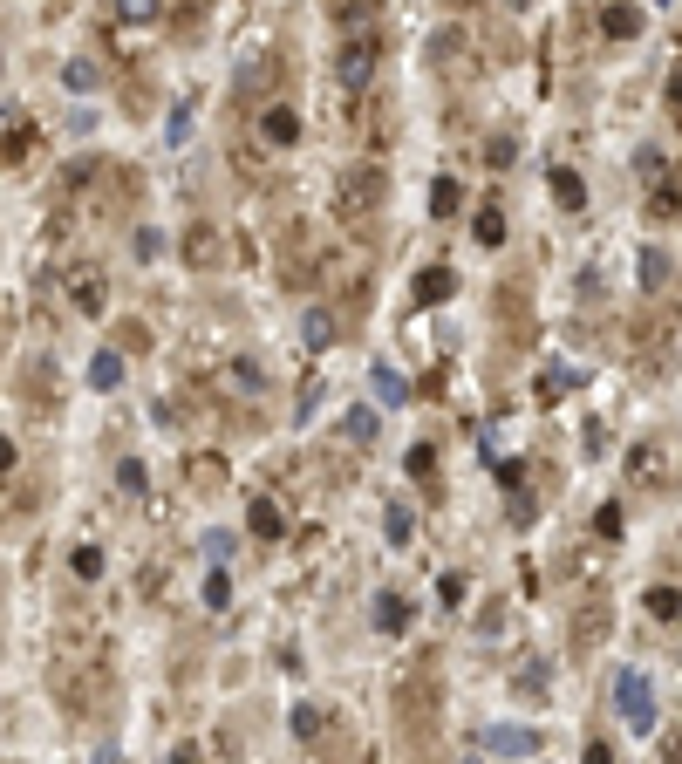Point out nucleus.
I'll list each match as a JSON object with an SVG mask.
<instances>
[{
	"label": "nucleus",
	"mask_w": 682,
	"mask_h": 764,
	"mask_svg": "<svg viewBox=\"0 0 682 764\" xmlns=\"http://www.w3.org/2000/svg\"><path fill=\"white\" fill-rule=\"evenodd\" d=\"M232 546H239V533H226V526H219V533H205V553H212L219 567H226V553H232Z\"/></svg>",
	"instance_id": "c9c22d12"
},
{
	"label": "nucleus",
	"mask_w": 682,
	"mask_h": 764,
	"mask_svg": "<svg viewBox=\"0 0 682 764\" xmlns=\"http://www.w3.org/2000/svg\"><path fill=\"white\" fill-rule=\"evenodd\" d=\"M369 382H376V403H382V410H403V403L417 396V389L403 382V369H389V362H376V369H369Z\"/></svg>",
	"instance_id": "9b49d317"
},
{
	"label": "nucleus",
	"mask_w": 682,
	"mask_h": 764,
	"mask_svg": "<svg viewBox=\"0 0 682 764\" xmlns=\"http://www.w3.org/2000/svg\"><path fill=\"white\" fill-rule=\"evenodd\" d=\"M185 260H191L198 273L226 267V232H219V226H191V232H185Z\"/></svg>",
	"instance_id": "0eeeda50"
},
{
	"label": "nucleus",
	"mask_w": 682,
	"mask_h": 764,
	"mask_svg": "<svg viewBox=\"0 0 682 764\" xmlns=\"http://www.w3.org/2000/svg\"><path fill=\"white\" fill-rule=\"evenodd\" d=\"M457 205H464V191H457V178H437V185H430V212H437V219H451Z\"/></svg>",
	"instance_id": "393cba45"
},
{
	"label": "nucleus",
	"mask_w": 682,
	"mask_h": 764,
	"mask_svg": "<svg viewBox=\"0 0 682 764\" xmlns=\"http://www.w3.org/2000/svg\"><path fill=\"white\" fill-rule=\"evenodd\" d=\"M512 683H519V696H539V689L553 683V676H546V669H539V662H526V669H519V676H512Z\"/></svg>",
	"instance_id": "f704fd0d"
},
{
	"label": "nucleus",
	"mask_w": 682,
	"mask_h": 764,
	"mask_svg": "<svg viewBox=\"0 0 682 764\" xmlns=\"http://www.w3.org/2000/svg\"><path fill=\"white\" fill-rule=\"evenodd\" d=\"M648 205H655V219H662V226L676 219V178H669V171L655 178V198H648Z\"/></svg>",
	"instance_id": "c756f323"
},
{
	"label": "nucleus",
	"mask_w": 682,
	"mask_h": 764,
	"mask_svg": "<svg viewBox=\"0 0 682 764\" xmlns=\"http://www.w3.org/2000/svg\"><path fill=\"white\" fill-rule=\"evenodd\" d=\"M376 410H348V417H341V437H355V444H376Z\"/></svg>",
	"instance_id": "b1692460"
},
{
	"label": "nucleus",
	"mask_w": 682,
	"mask_h": 764,
	"mask_svg": "<svg viewBox=\"0 0 682 764\" xmlns=\"http://www.w3.org/2000/svg\"><path fill=\"white\" fill-rule=\"evenodd\" d=\"M410 621H417L410 594H376V628H382V635H403Z\"/></svg>",
	"instance_id": "2eb2a0df"
},
{
	"label": "nucleus",
	"mask_w": 682,
	"mask_h": 764,
	"mask_svg": "<svg viewBox=\"0 0 682 764\" xmlns=\"http://www.w3.org/2000/svg\"><path fill=\"white\" fill-rule=\"evenodd\" d=\"M437 471V451L430 444H410V478H430Z\"/></svg>",
	"instance_id": "e433bc0d"
},
{
	"label": "nucleus",
	"mask_w": 682,
	"mask_h": 764,
	"mask_svg": "<svg viewBox=\"0 0 682 764\" xmlns=\"http://www.w3.org/2000/svg\"><path fill=\"white\" fill-rule=\"evenodd\" d=\"M69 301H76L82 314H103V307H110V294H103V273H96V267H69Z\"/></svg>",
	"instance_id": "1a4fd4ad"
},
{
	"label": "nucleus",
	"mask_w": 682,
	"mask_h": 764,
	"mask_svg": "<svg viewBox=\"0 0 682 764\" xmlns=\"http://www.w3.org/2000/svg\"><path fill=\"white\" fill-rule=\"evenodd\" d=\"M607 635V601H580V614H573V649H594Z\"/></svg>",
	"instance_id": "f8f14e48"
},
{
	"label": "nucleus",
	"mask_w": 682,
	"mask_h": 764,
	"mask_svg": "<svg viewBox=\"0 0 682 764\" xmlns=\"http://www.w3.org/2000/svg\"><path fill=\"white\" fill-rule=\"evenodd\" d=\"M669 280H676V253H669V246H642V287L662 294Z\"/></svg>",
	"instance_id": "4468645a"
},
{
	"label": "nucleus",
	"mask_w": 682,
	"mask_h": 764,
	"mask_svg": "<svg viewBox=\"0 0 682 764\" xmlns=\"http://www.w3.org/2000/svg\"><path fill=\"white\" fill-rule=\"evenodd\" d=\"M478 744H485L492 758H532V751H539V730H526V724H492Z\"/></svg>",
	"instance_id": "423d86ee"
},
{
	"label": "nucleus",
	"mask_w": 682,
	"mask_h": 764,
	"mask_svg": "<svg viewBox=\"0 0 682 764\" xmlns=\"http://www.w3.org/2000/svg\"><path fill=\"white\" fill-rule=\"evenodd\" d=\"M567 382H573V369H560V362H553V369H546V376H539V396H546V403H553V396H567Z\"/></svg>",
	"instance_id": "72a5a7b5"
},
{
	"label": "nucleus",
	"mask_w": 682,
	"mask_h": 764,
	"mask_svg": "<svg viewBox=\"0 0 682 764\" xmlns=\"http://www.w3.org/2000/svg\"><path fill=\"white\" fill-rule=\"evenodd\" d=\"M0 471H14V437H0Z\"/></svg>",
	"instance_id": "37998d69"
},
{
	"label": "nucleus",
	"mask_w": 682,
	"mask_h": 764,
	"mask_svg": "<svg viewBox=\"0 0 682 764\" xmlns=\"http://www.w3.org/2000/svg\"><path fill=\"white\" fill-rule=\"evenodd\" d=\"M614 703H621V724L628 730H655V717H662V710H655V683H648L642 669H621V676H614Z\"/></svg>",
	"instance_id": "20e7f679"
},
{
	"label": "nucleus",
	"mask_w": 682,
	"mask_h": 764,
	"mask_svg": "<svg viewBox=\"0 0 682 764\" xmlns=\"http://www.w3.org/2000/svg\"><path fill=\"white\" fill-rule=\"evenodd\" d=\"M191 137V103H178V116H171V144H185Z\"/></svg>",
	"instance_id": "ea45409f"
},
{
	"label": "nucleus",
	"mask_w": 682,
	"mask_h": 764,
	"mask_svg": "<svg viewBox=\"0 0 682 764\" xmlns=\"http://www.w3.org/2000/svg\"><path fill=\"white\" fill-rule=\"evenodd\" d=\"M253 533H260V539H280V533H287V512H280L273 498H253Z\"/></svg>",
	"instance_id": "a211bd4d"
},
{
	"label": "nucleus",
	"mask_w": 682,
	"mask_h": 764,
	"mask_svg": "<svg viewBox=\"0 0 682 764\" xmlns=\"http://www.w3.org/2000/svg\"><path fill=\"white\" fill-rule=\"evenodd\" d=\"M48 683H55V696L76 710V717H89L103 696H110V662L89 649V655H76V649H55V669H48Z\"/></svg>",
	"instance_id": "f03ea898"
},
{
	"label": "nucleus",
	"mask_w": 682,
	"mask_h": 764,
	"mask_svg": "<svg viewBox=\"0 0 682 764\" xmlns=\"http://www.w3.org/2000/svg\"><path fill=\"white\" fill-rule=\"evenodd\" d=\"M301 335H307V342H314V348H328V342H341V321H335V314H328V307H307Z\"/></svg>",
	"instance_id": "f3484780"
},
{
	"label": "nucleus",
	"mask_w": 682,
	"mask_h": 764,
	"mask_svg": "<svg viewBox=\"0 0 682 764\" xmlns=\"http://www.w3.org/2000/svg\"><path fill=\"white\" fill-rule=\"evenodd\" d=\"M382 533H389V546H410V533H417L410 505H389V512H382Z\"/></svg>",
	"instance_id": "aec40b11"
},
{
	"label": "nucleus",
	"mask_w": 682,
	"mask_h": 764,
	"mask_svg": "<svg viewBox=\"0 0 682 764\" xmlns=\"http://www.w3.org/2000/svg\"><path fill=\"white\" fill-rule=\"evenodd\" d=\"M457 55H464V28H444V35H430V62L457 69Z\"/></svg>",
	"instance_id": "412c9836"
},
{
	"label": "nucleus",
	"mask_w": 682,
	"mask_h": 764,
	"mask_svg": "<svg viewBox=\"0 0 682 764\" xmlns=\"http://www.w3.org/2000/svg\"><path fill=\"white\" fill-rule=\"evenodd\" d=\"M628 478H635V485H669V444H655V437L635 444V451H628Z\"/></svg>",
	"instance_id": "6e6552de"
},
{
	"label": "nucleus",
	"mask_w": 682,
	"mask_h": 764,
	"mask_svg": "<svg viewBox=\"0 0 682 764\" xmlns=\"http://www.w3.org/2000/svg\"><path fill=\"white\" fill-rule=\"evenodd\" d=\"M89 382H96V389H116V382H123V355H116V348H103V355L89 362Z\"/></svg>",
	"instance_id": "4be33fe9"
},
{
	"label": "nucleus",
	"mask_w": 682,
	"mask_h": 764,
	"mask_svg": "<svg viewBox=\"0 0 682 764\" xmlns=\"http://www.w3.org/2000/svg\"><path fill=\"white\" fill-rule=\"evenodd\" d=\"M171 764H198V744H178V751H171Z\"/></svg>",
	"instance_id": "79ce46f5"
},
{
	"label": "nucleus",
	"mask_w": 682,
	"mask_h": 764,
	"mask_svg": "<svg viewBox=\"0 0 682 764\" xmlns=\"http://www.w3.org/2000/svg\"><path fill=\"white\" fill-rule=\"evenodd\" d=\"M260 137L273 144V151H287V144L301 137V116L287 110V103H266V110H260Z\"/></svg>",
	"instance_id": "9d476101"
},
{
	"label": "nucleus",
	"mask_w": 682,
	"mask_h": 764,
	"mask_svg": "<svg viewBox=\"0 0 682 764\" xmlns=\"http://www.w3.org/2000/svg\"><path fill=\"white\" fill-rule=\"evenodd\" d=\"M69 567H76V580H103V546H76Z\"/></svg>",
	"instance_id": "c85d7f7f"
},
{
	"label": "nucleus",
	"mask_w": 682,
	"mask_h": 764,
	"mask_svg": "<svg viewBox=\"0 0 682 764\" xmlns=\"http://www.w3.org/2000/svg\"><path fill=\"white\" fill-rule=\"evenodd\" d=\"M437 696H444V689H437V676H430V669H410V676H403V689H396L403 737H423V730H430V717H437Z\"/></svg>",
	"instance_id": "7ed1b4c3"
},
{
	"label": "nucleus",
	"mask_w": 682,
	"mask_h": 764,
	"mask_svg": "<svg viewBox=\"0 0 682 764\" xmlns=\"http://www.w3.org/2000/svg\"><path fill=\"white\" fill-rule=\"evenodd\" d=\"M116 485H123V492H151V471H144L137 458H123L116 464Z\"/></svg>",
	"instance_id": "2f4dec72"
},
{
	"label": "nucleus",
	"mask_w": 682,
	"mask_h": 764,
	"mask_svg": "<svg viewBox=\"0 0 682 764\" xmlns=\"http://www.w3.org/2000/svg\"><path fill=\"white\" fill-rule=\"evenodd\" d=\"M471 232H478V246H505V212H498V205H485Z\"/></svg>",
	"instance_id": "bb28decb"
},
{
	"label": "nucleus",
	"mask_w": 682,
	"mask_h": 764,
	"mask_svg": "<svg viewBox=\"0 0 682 764\" xmlns=\"http://www.w3.org/2000/svg\"><path fill=\"white\" fill-rule=\"evenodd\" d=\"M382 198H389V171L382 164H348L328 185V219L335 226H369L382 212Z\"/></svg>",
	"instance_id": "f257e3e1"
},
{
	"label": "nucleus",
	"mask_w": 682,
	"mask_h": 764,
	"mask_svg": "<svg viewBox=\"0 0 682 764\" xmlns=\"http://www.w3.org/2000/svg\"><path fill=\"white\" fill-rule=\"evenodd\" d=\"M226 376L239 382L246 396H260V389H266V369H260V362H253V355H239V362H226Z\"/></svg>",
	"instance_id": "6ab92c4d"
},
{
	"label": "nucleus",
	"mask_w": 682,
	"mask_h": 764,
	"mask_svg": "<svg viewBox=\"0 0 682 764\" xmlns=\"http://www.w3.org/2000/svg\"><path fill=\"white\" fill-rule=\"evenodd\" d=\"M580 764H614V744H607V737H594V744H587V758Z\"/></svg>",
	"instance_id": "a19ab883"
},
{
	"label": "nucleus",
	"mask_w": 682,
	"mask_h": 764,
	"mask_svg": "<svg viewBox=\"0 0 682 764\" xmlns=\"http://www.w3.org/2000/svg\"><path fill=\"white\" fill-rule=\"evenodd\" d=\"M205 608H232V580H226V567L205 573Z\"/></svg>",
	"instance_id": "7c9ffc66"
},
{
	"label": "nucleus",
	"mask_w": 682,
	"mask_h": 764,
	"mask_svg": "<svg viewBox=\"0 0 682 764\" xmlns=\"http://www.w3.org/2000/svg\"><path fill=\"white\" fill-rule=\"evenodd\" d=\"M376 55H382V35H348L335 48V82L341 89H362V82L376 76Z\"/></svg>",
	"instance_id": "39448f33"
},
{
	"label": "nucleus",
	"mask_w": 682,
	"mask_h": 764,
	"mask_svg": "<svg viewBox=\"0 0 682 764\" xmlns=\"http://www.w3.org/2000/svg\"><path fill=\"white\" fill-rule=\"evenodd\" d=\"M648 614H655L662 628L676 621V580H662V587H648Z\"/></svg>",
	"instance_id": "cd10ccee"
},
{
	"label": "nucleus",
	"mask_w": 682,
	"mask_h": 764,
	"mask_svg": "<svg viewBox=\"0 0 682 764\" xmlns=\"http://www.w3.org/2000/svg\"><path fill=\"white\" fill-rule=\"evenodd\" d=\"M62 82H69L76 96H89V89H103V69H96V62H69V69H62Z\"/></svg>",
	"instance_id": "a878e982"
},
{
	"label": "nucleus",
	"mask_w": 682,
	"mask_h": 764,
	"mask_svg": "<svg viewBox=\"0 0 682 764\" xmlns=\"http://www.w3.org/2000/svg\"><path fill=\"white\" fill-rule=\"evenodd\" d=\"M642 28H648L642 7H601V35H607V41H635Z\"/></svg>",
	"instance_id": "ddd939ff"
},
{
	"label": "nucleus",
	"mask_w": 682,
	"mask_h": 764,
	"mask_svg": "<svg viewBox=\"0 0 682 764\" xmlns=\"http://www.w3.org/2000/svg\"><path fill=\"white\" fill-rule=\"evenodd\" d=\"M594 533H601V539L621 533V512H614V505H601V512H594Z\"/></svg>",
	"instance_id": "4c0bfd02"
},
{
	"label": "nucleus",
	"mask_w": 682,
	"mask_h": 764,
	"mask_svg": "<svg viewBox=\"0 0 682 764\" xmlns=\"http://www.w3.org/2000/svg\"><path fill=\"white\" fill-rule=\"evenodd\" d=\"M553 198H560V205H580V198H587V185H580V178H573V171H553Z\"/></svg>",
	"instance_id": "473e14b6"
},
{
	"label": "nucleus",
	"mask_w": 682,
	"mask_h": 764,
	"mask_svg": "<svg viewBox=\"0 0 682 764\" xmlns=\"http://www.w3.org/2000/svg\"><path fill=\"white\" fill-rule=\"evenodd\" d=\"M451 294H457V273L451 267H423L417 273V301L423 307H430V301H451Z\"/></svg>",
	"instance_id": "dca6fc26"
},
{
	"label": "nucleus",
	"mask_w": 682,
	"mask_h": 764,
	"mask_svg": "<svg viewBox=\"0 0 682 764\" xmlns=\"http://www.w3.org/2000/svg\"><path fill=\"white\" fill-rule=\"evenodd\" d=\"M321 730H328V710H321V703H301V710H294V737H301V744H314Z\"/></svg>",
	"instance_id": "5701e85b"
},
{
	"label": "nucleus",
	"mask_w": 682,
	"mask_h": 764,
	"mask_svg": "<svg viewBox=\"0 0 682 764\" xmlns=\"http://www.w3.org/2000/svg\"><path fill=\"white\" fill-rule=\"evenodd\" d=\"M116 14H123V21H151V14H157V0H123Z\"/></svg>",
	"instance_id": "58836bf2"
}]
</instances>
